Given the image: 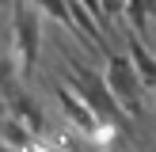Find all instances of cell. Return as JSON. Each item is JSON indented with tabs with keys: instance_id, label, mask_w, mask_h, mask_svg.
I'll return each mask as SVG.
<instances>
[{
	"instance_id": "7a4b0ae2",
	"label": "cell",
	"mask_w": 156,
	"mask_h": 152,
	"mask_svg": "<svg viewBox=\"0 0 156 152\" xmlns=\"http://www.w3.org/2000/svg\"><path fill=\"white\" fill-rule=\"evenodd\" d=\"M103 57H107L103 80H107V88H111L114 103L122 106L126 118H141V110H145V88H141V80H137L129 57H122V53H103Z\"/></svg>"
},
{
	"instance_id": "5b68a950",
	"label": "cell",
	"mask_w": 156,
	"mask_h": 152,
	"mask_svg": "<svg viewBox=\"0 0 156 152\" xmlns=\"http://www.w3.org/2000/svg\"><path fill=\"white\" fill-rule=\"evenodd\" d=\"M126 53H129V65H133L141 88H145V91H156V53H152L137 34H126Z\"/></svg>"
},
{
	"instance_id": "8992f818",
	"label": "cell",
	"mask_w": 156,
	"mask_h": 152,
	"mask_svg": "<svg viewBox=\"0 0 156 152\" xmlns=\"http://www.w3.org/2000/svg\"><path fill=\"white\" fill-rule=\"evenodd\" d=\"M8 106L15 110V118H19V122H23V126H27L34 137H42V133H46V114L38 110V103L27 95V91H15V95L8 99Z\"/></svg>"
},
{
	"instance_id": "6da1fadb",
	"label": "cell",
	"mask_w": 156,
	"mask_h": 152,
	"mask_svg": "<svg viewBox=\"0 0 156 152\" xmlns=\"http://www.w3.org/2000/svg\"><path fill=\"white\" fill-rule=\"evenodd\" d=\"M65 68H69V84H65V88L73 91V95H80L84 103L95 110L99 122H111V126H118V129L129 126V118L122 114V106L114 103V95H111V88H107V80L95 72V68L80 65V61H69Z\"/></svg>"
},
{
	"instance_id": "52a82bcc",
	"label": "cell",
	"mask_w": 156,
	"mask_h": 152,
	"mask_svg": "<svg viewBox=\"0 0 156 152\" xmlns=\"http://www.w3.org/2000/svg\"><path fill=\"white\" fill-rule=\"evenodd\" d=\"M0 141H4L8 148H15V152H19V148H30L34 133H30V129L23 126L19 118H4V122H0Z\"/></svg>"
},
{
	"instance_id": "9c48e42d",
	"label": "cell",
	"mask_w": 156,
	"mask_h": 152,
	"mask_svg": "<svg viewBox=\"0 0 156 152\" xmlns=\"http://www.w3.org/2000/svg\"><path fill=\"white\" fill-rule=\"evenodd\" d=\"M99 8H103V19L107 15H126V0H99Z\"/></svg>"
},
{
	"instance_id": "3957f363",
	"label": "cell",
	"mask_w": 156,
	"mask_h": 152,
	"mask_svg": "<svg viewBox=\"0 0 156 152\" xmlns=\"http://www.w3.org/2000/svg\"><path fill=\"white\" fill-rule=\"evenodd\" d=\"M38 12L30 0H15V12H12V38H15V68L23 76L34 72L38 65V46H42V27H38Z\"/></svg>"
},
{
	"instance_id": "8fae6325",
	"label": "cell",
	"mask_w": 156,
	"mask_h": 152,
	"mask_svg": "<svg viewBox=\"0 0 156 152\" xmlns=\"http://www.w3.org/2000/svg\"><path fill=\"white\" fill-rule=\"evenodd\" d=\"M0 152H15V148H8V144H4V141H0Z\"/></svg>"
},
{
	"instance_id": "277c9868",
	"label": "cell",
	"mask_w": 156,
	"mask_h": 152,
	"mask_svg": "<svg viewBox=\"0 0 156 152\" xmlns=\"http://www.w3.org/2000/svg\"><path fill=\"white\" fill-rule=\"evenodd\" d=\"M53 99H57L61 114H65L73 126H80V133H99V126H103V122L95 118V110H91V106L84 103L80 95H73L65 84H57V88H53Z\"/></svg>"
},
{
	"instance_id": "ba28073f",
	"label": "cell",
	"mask_w": 156,
	"mask_h": 152,
	"mask_svg": "<svg viewBox=\"0 0 156 152\" xmlns=\"http://www.w3.org/2000/svg\"><path fill=\"white\" fill-rule=\"evenodd\" d=\"M34 4V12L50 15L53 23H61V27H73V19H69V0H30Z\"/></svg>"
},
{
	"instance_id": "30bf717a",
	"label": "cell",
	"mask_w": 156,
	"mask_h": 152,
	"mask_svg": "<svg viewBox=\"0 0 156 152\" xmlns=\"http://www.w3.org/2000/svg\"><path fill=\"white\" fill-rule=\"evenodd\" d=\"M4 118H12V106H8V95L0 91V122H4Z\"/></svg>"
}]
</instances>
